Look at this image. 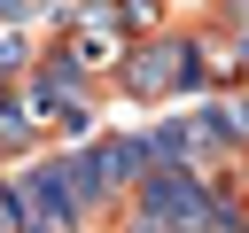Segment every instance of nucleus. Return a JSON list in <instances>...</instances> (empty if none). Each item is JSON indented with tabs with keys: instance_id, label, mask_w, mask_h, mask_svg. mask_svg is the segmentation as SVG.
Segmentation results:
<instances>
[{
	"instance_id": "f257e3e1",
	"label": "nucleus",
	"mask_w": 249,
	"mask_h": 233,
	"mask_svg": "<svg viewBox=\"0 0 249 233\" xmlns=\"http://www.w3.org/2000/svg\"><path fill=\"white\" fill-rule=\"evenodd\" d=\"M132 225H156V233H233L241 217L202 186V171L148 163V179L132 186Z\"/></svg>"
},
{
	"instance_id": "f03ea898",
	"label": "nucleus",
	"mask_w": 249,
	"mask_h": 233,
	"mask_svg": "<svg viewBox=\"0 0 249 233\" xmlns=\"http://www.w3.org/2000/svg\"><path fill=\"white\" fill-rule=\"evenodd\" d=\"M16 101H23L31 132H86L93 124V70L70 47H54V54H39L16 78Z\"/></svg>"
},
{
	"instance_id": "7ed1b4c3",
	"label": "nucleus",
	"mask_w": 249,
	"mask_h": 233,
	"mask_svg": "<svg viewBox=\"0 0 249 233\" xmlns=\"http://www.w3.org/2000/svg\"><path fill=\"white\" fill-rule=\"evenodd\" d=\"M117 85L132 101H171V93H202V54L187 31H148L132 39V54L117 62Z\"/></svg>"
},
{
	"instance_id": "20e7f679",
	"label": "nucleus",
	"mask_w": 249,
	"mask_h": 233,
	"mask_svg": "<svg viewBox=\"0 0 249 233\" xmlns=\"http://www.w3.org/2000/svg\"><path fill=\"white\" fill-rule=\"evenodd\" d=\"M124 16H132L124 0H93V8H78V39H62V47H70V54H78V62L101 78V70H117V62L132 54V39H124Z\"/></svg>"
},
{
	"instance_id": "39448f33",
	"label": "nucleus",
	"mask_w": 249,
	"mask_h": 233,
	"mask_svg": "<svg viewBox=\"0 0 249 233\" xmlns=\"http://www.w3.org/2000/svg\"><path fill=\"white\" fill-rule=\"evenodd\" d=\"M124 233H156V225H132V217H124Z\"/></svg>"
},
{
	"instance_id": "423d86ee",
	"label": "nucleus",
	"mask_w": 249,
	"mask_h": 233,
	"mask_svg": "<svg viewBox=\"0 0 249 233\" xmlns=\"http://www.w3.org/2000/svg\"><path fill=\"white\" fill-rule=\"evenodd\" d=\"M233 233H249V217H241V225H233Z\"/></svg>"
}]
</instances>
